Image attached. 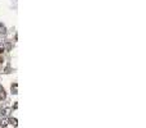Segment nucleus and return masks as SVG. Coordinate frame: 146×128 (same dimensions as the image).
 <instances>
[{
    "instance_id": "nucleus-1",
    "label": "nucleus",
    "mask_w": 146,
    "mask_h": 128,
    "mask_svg": "<svg viewBox=\"0 0 146 128\" xmlns=\"http://www.w3.org/2000/svg\"><path fill=\"white\" fill-rule=\"evenodd\" d=\"M5 97H7L5 90H4V88H0V100H5Z\"/></svg>"
},
{
    "instance_id": "nucleus-2",
    "label": "nucleus",
    "mask_w": 146,
    "mask_h": 128,
    "mask_svg": "<svg viewBox=\"0 0 146 128\" xmlns=\"http://www.w3.org/2000/svg\"><path fill=\"white\" fill-rule=\"evenodd\" d=\"M17 90H18V85H17V83L12 85V92H13V93H17V92H18Z\"/></svg>"
},
{
    "instance_id": "nucleus-3",
    "label": "nucleus",
    "mask_w": 146,
    "mask_h": 128,
    "mask_svg": "<svg viewBox=\"0 0 146 128\" xmlns=\"http://www.w3.org/2000/svg\"><path fill=\"white\" fill-rule=\"evenodd\" d=\"M0 126L7 127V126H8V119H3V120H0Z\"/></svg>"
},
{
    "instance_id": "nucleus-4",
    "label": "nucleus",
    "mask_w": 146,
    "mask_h": 128,
    "mask_svg": "<svg viewBox=\"0 0 146 128\" xmlns=\"http://www.w3.org/2000/svg\"><path fill=\"white\" fill-rule=\"evenodd\" d=\"M8 122H10L13 126H17V119H15V118H10V119H9Z\"/></svg>"
},
{
    "instance_id": "nucleus-5",
    "label": "nucleus",
    "mask_w": 146,
    "mask_h": 128,
    "mask_svg": "<svg viewBox=\"0 0 146 128\" xmlns=\"http://www.w3.org/2000/svg\"><path fill=\"white\" fill-rule=\"evenodd\" d=\"M0 32H1V33H3V35H4V33H5V32H7V30H5V27H4V26H3V24H1V23H0Z\"/></svg>"
},
{
    "instance_id": "nucleus-6",
    "label": "nucleus",
    "mask_w": 146,
    "mask_h": 128,
    "mask_svg": "<svg viewBox=\"0 0 146 128\" xmlns=\"http://www.w3.org/2000/svg\"><path fill=\"white\" fill-rule=\"evenodd\" d=\"M3 51H4V45H1V44H0V54H1Z\"/></svg>"
},
{
    "instance_id": "nucleus-7",
    "label": "nucleus",
    "mask_w": 146,
    "mask_h": 128,
    "mask_svg": "<svg viewBox=\"0 0 146 128\" xmlns=\"http://www.w3.org/2000/svg\"><path fill=\"white\" fill-rule=\"evenodd\" d=\"M1 62H3V58H1V57H0V63H1Z\"/></svg>"
}]
</instances>
